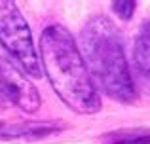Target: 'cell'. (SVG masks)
Instances as JSON below:
<instances>
[{"label": "cell", "mask_w": 150, "mask_h": 144, "mask_svg": "<svg viewBox=\"0 0 150 144\" xmlns=\"http://www.w3.org/2000/svg\"><path fill=\"white\" fill-rule=\"evenodd\" d=\"M40 61L57 97L78 114H95L101 99L72 34L63 25H50L40 36Z\"/></svg>", "instance_id": "obj_1"}, {"label": "cell", "mask_w": 150, "mask_h": 144, "mask_svg": "<svg viewBox=\"0 0 150 144\" xmlns=\"http://www.w3.org/2000/svg\"><path fill=\"white\" fill-rule=\"evenodd\" d=\"M93 84L110 99L129 104L137 99L129 63L124 53L122 36L106 15H93L80 30V44Z\"/></svg>", "instance_id": "obj_2"}, {"label": "cell", "mask_w": 150, "mask_h": 144, "mask_svg": "<svg viewBox=\"0 0 150 144\" xmlns=\"http://www.w3.org/2000/svg\"><path fill=\"white\" fill-rule=\"evenodd\" d=\"M0 46L8 57L13 59L23 72H27V76H42L40 55L34 46L29 21L11 0H0Z\"/></svg>", "instance_id": "obj_3"}, {"label": "cell", "mask_w": 150, "mask_h": 144, "mask_svg": "<svg viewBox=\"0 0 150 144\" xmlns=\"http://www.w3.org/2000/svg\"><path fill=\"white\" fill-rule=\"evenodd\" d=\"M0 85L6 103H11L15 108L23 110L25 114L38 112L42 99L36 87L30 84L29 76L17 68L10 59H0Z\"/></svg>", "instance_id": "obj_4"}, {"label": "cell", "mask_w": 150, "mask_h": 144, "mask_svg": "<svg viewBox=\"0 0 150 144\" xmlns=\"http://www.w3.org/2000/svg\"><path fill=\"white\" fill-rule=\"evenodd\" d=\"M61 127V123L55 122H2L0 123V140H36L51 133H57Z\"/></svg>", "instance_id": "obj_5"}, {"label": "cell", "mask_w": 150, "mask_h": 144, "mask_svg": "<svg viewBox=\"0 0 150 144\" xmlns=\"http://www.w3.org/2000/svg\"><path fill=\"white\" fill-rule=\"evenodd\" d=\"M133 63L143 78V81L150 87V19L141 25L139 32L133 42Z\"/></svg>", "instance_id": "obj_6"}, {"label": "cell", "mask_w": 150, "mask_h": 144, "mask_svg": "<svg viewBox=\"0 0 150 144\" xmlns=\"http://www.w3.org/2000/svg\"><path fill=\"white\" fill-rule=\"evenodd\" d=\"M99 144H150V127H125L108 131L99 138Z\"/></svg>", "instance_id": "obj_7"}, {"label": "cell", "mask_w": 150, "mask_h": 144, "mask_svg": "<svg viewBox=\"0 0 150 144\" xmlns=\"http://www.w3.org/2000/svg\"><path fill=\"white\" fill-rule=\"evenodd\" d=\"M137 2H131V0H120V2H112V10L118 13V17H122L124 21H129L135 13Z\"/></svg>", "instance_id": "obj_8"}, {"label": "cell", "mask_w": 150, "mask_h": 144, "mask_svg": "<svg viewBox=\"0 0 150 144\" xmlns=\"http://www.w3.org/2000/svg\"><path fill=\"white\" fill-rule=\"evenodd\" d=\"M6 104V99H4V93H2V85H0V106Z\"/></svg>", "instance_id": "obj_9"}]
</instances>
